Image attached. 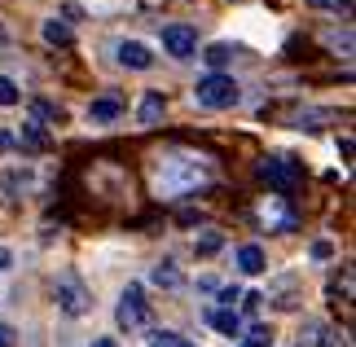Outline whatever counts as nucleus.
Here are the masks:
<instances>
[{
  "instance_id": "nucleus-28",
  "label": "nucleus",
  "mask_w": 356,
  "mask_h": 347,
  "mask_svg": "<svg viewBox=\"0 0 356 347\" xmlns=\"http://www.w3.org/2000/svg\"><path fill=\"white\" fill-rule=\"evenodd\" d=\"M9 264H13V251H9V246H0V273H9Z\"/></svg>"
},
{
  "instance_id": "nucleus-21",
  "label": "nucleus",
  "mask_w": 356,
  "mask_h": 347,
  "mask_svg": "<svg viewBox=\"0 0 356 347\" xmlns=\"http://www.w3.org/2000/svg\"><path fill=\"white\" fill-rule=\"evenodd\" d=\"M238 347H273V334H268L264 325H255V330H251V334H246Z\"/></svg>"
},
{
  "instance_id": "nucleus-18",
  "label": "nucleus",
  "mask_w": 356,
  "mask_h": 347,
  "mask_svg": "<svg viewBox=\"0 0 356 347\" xmlns=\"http://www.w3.org/2000/svg\"><path fill=\"white\" fill-rule=\"evenodd\" d=\"M202 62H207L211 71H220V66H229V62H234V49H229V45H211V49H207V58H202Z\"/></svg>"
},
{
  "instance_id": "nucleus-11",
  "label": "nucleus",
  "mask_w": 356,
  "mask_h": 347,
  "mask_svg": "<svg viewBox=\"0 0 356 347\" xmlns=\"http://www.w3.org/2000/svg\"><path fill=\"white\" fill-rule=\"evenodd\" d=\"M163 110H168V97H163V92H145V97H141V110H136V115H141L145 128H154V123L163 119Z\"/></svg>"
},
{
  "instance_id": "nucleus-10",
  "label": "nucleus",
  "mask_w": 356,
  "mask_h": 347,
  "mask_svg": "<svg viewBox=\"0 0 356 347\" xmlns=\"http://www.w3.org/2000/svg\"><path fill=\"white\" fill-rule=\"evenodd\" d=\"M264 264H268V259H264V246H255V242H246V246H242V251H238V268H242L246 277H259V273H268V268H264Z\"/></svg>"
},
{
  "instance_id": "nucleus-23",
  "label": "nucleus",
  "mask_w": 356,
  "mask_h": 347,
  "mask_svg": "<svg viewBox=\"0 0 356 347\" xmlns=\"http://www.w3.org/2000/svg\"><path fill=\"white\" fill-rule=\"evenodd\" d=\"M216 295H220V303H225L229 312H234V303L242 299V290H238V286H225V290H216Z\"/></svg>"
},
{
  "instance_id": "nucleus-8",
  "label": "nucleus",
  "mask_w": 356,
  "mask_h": 347,
  "mask_svg": "<svg viewBox=\"0 0 356 347\" xmlns=\"http://www.w3.org/2000/svg\"><path fill=\"white\" fill-rule=\"evenodd\" d=\"M115 58H119V66H128V71H149V66H154V53H149L141 40H119Z\"/></svg>"
},
{
  "instance_id": "nucleus-7",
  "label": "nucleus",
  "mask_w": 356,
  "mask_h": 347,
  "mask_svg": "<svg viewBox=\"0 0 356 347\" xmlns=\"http://www.w3.org/2000/svg\"><path fill=\"white\" fill-rule=\"evenodd\" d=\"M259 220L268 225V233H295V225H299V216L286 211V198H268L259 207Z\"/></svg>"
},
{
  "instance_id": "nucleus-20",
  "label": "nucleus",
  "mask_w": 356,
  "mask_h": 347,
  "mask_svg": "<svg viewBox=\"0 0 356 347\" xmlns=\"http://www.w3.org/2000/svg\"><path fill=\"white\" fill-rule=\"evenodd\" d=\"M18 102H22L18 84H13V79H5V75H0V106H18Z\"/></svg>"
},
{
  "instance_id": "nucleus-22",
  "label": "nucleus",
  "mask_w": 356,
  "mask_h": 347,
  "mask_svg": "<svg viewBox=\"0 0 356 347\" xmlns=\"http://www.w3.org/2000/svg\"><path fill=\"white\" fill-rule=\"evenodd\" d=\"M154 347H194V343L181 339V334H172V330H159V334H154Z\"/></svg>"
},
{
  "instance_id": "nucleus-13",
  "label": "nucleus",
  "mask_w": 356,
  "mask_h": 347,
  "mask_svg": "<svg viewBox=\"0 0 356 347\" xmlns=\"http://www.w3.org/2000/svg\"><path fill=\"white\" fill-rule=\"evenodd\" d=\"M207 316H211V325L220 330V334H229V339H238V334H242V316H238V312H229V308H211Z\"/></svg>"
},
{
  "instance_id": "nucleus-19",
  "label": "nucleus",
  "mask_w": 356,
  "mask_h": 347,
  "mask_svg": "<svg viewBox=\"0 0 356 347\" xmlns=\"http://www.w3.org/2000/svg\"><path fill=\"white\" fill-rule=\"evenodd\" d=\"M31 119H35V123H44V119L62 123V106H53V102H31Z\"/></svg>"
},
{
  "instance_id": "nucleus-6",
  "label": "nucleus",
  "mask_w": 356,
  "mask_h": 347,
  "mask_svg": "<svg viewBox=\"0 0 356 347\" xmlns=\"http://www.w3.org/2000/svg\"><path fill=\"white\" fill-rule=\"evenodd\" d=\"M163 49H168L172 58H194V53H198V31H194L189 22L163 26Z\"/></svg>"
},
{
  "instance_id": "nucleus-14",
  "label": "nucleus",
  "mask_w": 356,
  "mask_h": 347,
  "mask_svg": "<svg viewBox=\"0 0 356 347\" xmlns=\"http://www.w3.org/2000/svg\"><path fill=\"white\" fill-rule=\"evenodd\" d=\"M18 141H22L26 150H44V145H49V132H44V123L26 119V123H22V136H18Z\"/></svg>"
},
{
  "instance_id": "nucleus-1",
  "label": "nucleus",
  "mask_w": 356,
  "mask_h": 347,
  "mask_svg": "<svg viewBox=\"0 0 356 347\" xmlns=\"http://www.w3.org/2000/svg\"><path fill=\"white\" fill-rule=\"evenodd\" d=\"M149 185H154V198L181 202L189 193L211 185V163L202 154H181V150H172V154H159V163L149 168Z\"/></svg>"
},
{
  "instance_id": "nucleus-26",
  "label": "nucleus",
  "mask_w": 356,
  "mask_h": 347,
  "mask_svg": "<svg viewBox=\"0 0 356 347\" xmlns=\"http://www.w3.org/2000/svg\"><path fill=\"white\" fill-rule=\"evenodd\" d=\"M259 303H264V295H259V290H251V295H242V308H246V312H259Z\"/></svg>"
},
{
  "instance_id": "nucleus-4",
  "label": "nucleus",
  "mask_w": 356,
  "mask_h": 347,
  "mask_svg": "<svg viewBox=\"0 0 356 347\" xmlns=\"http://www.w3.org/2000/svg\"><path fill=\"white\" fill-rule=\"evenodd\" d=\"M53 295H58V308H62L66 316L92 312V290L84 286V277H79V273H62L58 282H53Z\"/></svg>"
},
{
  "instance_id": "nucleus-12",
  "label": "nucleus",
  "mask_w": 356,
  "mask_h": 347,
  "mask_svg": "<svg viewBox=\"0 0 356 347\" xmlns=\"http://www.w3.org/2000/svg\"><path fill=\"white\" fill-rule=\"evenodd\" d=\"M119 115H123V102H119V97H97V102L88 106V119L92 123H111Z\"/></svg>"
},
{
  "instance_id": "nucleus-29",
  "label": "nucleus",
  "mask_w": 356,
  "mask_h": 347,
  "mask_svg": "<svg viewBox=\"0 0 356 347\" xmlns=\"http://www.w3.org/2000/svg\"><path fill=\"white\" fill-rule=\"evenodd\" d=\"M92 347H119L115 339H92Z\"/></svg>"
},
{
  "instance_id": "nucleus-30",
  "label": "nucleus",
  "mask_w": 356,
  "mask_h": 347,
  "mask_svg": "<svg viewBox=\"0 0 356 347\" xmlns=\"http://www.w3.org/2000/svg\"><path fill=\"white\" fill-rule=\"evenodd\" d=\"M0 40H5V31H0Z\"/></svg>"
},
{
  "instance_id": "nucleus-27",
  "label": "nucleus",
  "mask_w": 356,
  "mask_h": 347,
  "mask_svg": "<svg viewBox=\"0 0 356 347\" xmlns=\"http://www.w3.org/2000/svg\"><path fill=\"white\" fill-rule=\"evenodd\" d=\"M330 255H334L330 242H312V259H330Z\"/></svg>"
},
{
  "instance_id": "nucleus-16",
  "label": "nucleus",
  "mask_w": 356,
  "mask_h": 347,
  "mask_svg": "<svg viewBox=\"0 0 356 347\" xmlns=\"http://www.w3.org/2000/svg\"><path fill=\"white\" fill-rule=\"evenodd\" d=\"M220 246H225V233H216V229H202L198 238H194V255H202V259H207V255H216V251H220Z\"/></svg>"
},
{
  "instance_id": "nucleus-25",
  "label": "nucleus",
  "mask_w": 356,
  "mask_h": 347,
  "mask_svg": "<svg viewBox=\"0 0 356 347\" xmlns=\"http://www.w3.org/2000/svg\"><path fill=\"white\" fill-rule=\"evenodd\" d=\"M13 343H18V330H13V325H5V321H0V347H13Z\"/></svg>"
},
{
  "instance_id": "nucleus-2",
  "label": "nucleus",
  "mask_w": 356,
  "mask_h": 347,
  "mask_svg": "<svg viewBox=\"0 0 356 347\" xmlns=\"http://www.w3.org/2000/svg\"><path fill=\"white\" fill-rule=\"evenodd\" d=\"M194 102H198L202 110H234V106L242 102V88H238L234 75H207V79H198Z\"/></svg>"
},
{
  "instance_id": "nucleus-15",
  "label": "nucleus",
  "mask_w": 356,
  "mask_h": 347,
  "mask_svg": "<svg viewBox=\"0 0 356 347\" xmlns=\"http://www.w3.org/2000/svg\"><path fill=\"white\" fill-rule=\"evenodd\" d=\"M149 282H154V286H163V290H176V286H181V268H176L172 259H163L159 268L149 273Z\"/></svg>"
},
{
  "instance_id": "nucleus-17",
  "label": "nucleus",
  "mask_w": 356,
  "mask_h": 347,
  "mask_svg": "<svg viewBox=\"0 0 356 347\" xmlns=\"http://www.w3.org/2000/svg\"><path fill=\"white\" fill-rule=\"evenodd\" d=\"M44 40H49V45H71V26L58 22V18H49L44 22Z\"/></svg>"
},
{
  "instance_id": "nucleus-5",
  "label": "nucleus",
  "mask_w": 356,
  "mask_h": 347,
  "mask_svg": "<svg viewBox=\"0 0 356 347\" xmlns=\"http://www.w3.org/2000/svg\"><path fill=\"white\" fill-rule=\"evenodd\" d=\"M115 321H119V330H145L149 325V303H145V290L136 286V282H128V290L119 295V308H115Z\"/></svg>"
},
{
  "instance_id": "nucleus-24",
  "label": "nucleus",
  "mask_w": 356,
  "mask_h": 347,
  "mask_svg": "<svg viewBox=\"0 0 356 347\" xmlns=\"http://www.w3.org/2000/svg\"><path fill=\"white\" fill-rule=\"evenodd\" d=\"M317 9H330V13H348L352 9V0H312Z\"/></svg>"
},
{
  "instance_id": "nucleus-3",
  "label": "nucleus",
  "mask_w": 356,
  "mask_h": 347,
  "mask_svg": "<svg viewBox=\"0 0 356 347\" xmlns=\"http://www.w3.org/2000/svg\"><path fill=\"white\" fill-rule=\"evenodd\" d=\"M255 172H259V180H264L268 189H277V193H295V185L304 180V168H299L291 154H264Z\"/></svg>"
},
{
  "instance_id": "nucleus-9",
  "label": "nucleus",
  "mask_w": 356,
  "mask_h": 347,
  "mask_svg": "<svg viewBox=\"0 0 356 347\" xmlns=\"http://www.w3.org/2000/svg\"><path fill=\"white\" fill-rule=\"evenodd\" d=\"M299 347H343V343H339V330H334V325L312 321V325L304 330V343H299Z\"/></svg>"
}]
</instances>
